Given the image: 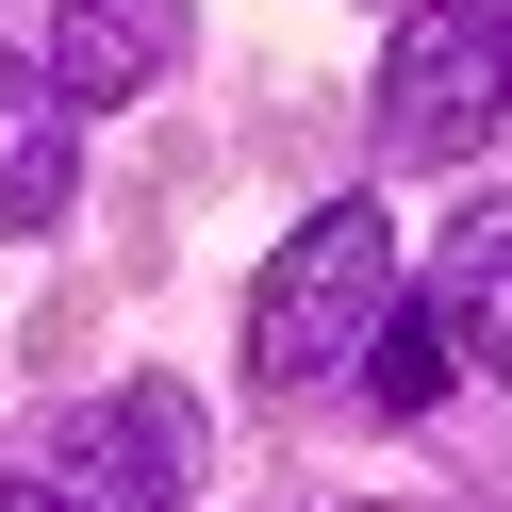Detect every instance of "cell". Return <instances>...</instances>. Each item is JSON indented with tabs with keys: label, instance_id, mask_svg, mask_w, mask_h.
I'll return each instance as SVG.
<instances>
[{
	"label": "cell",
	"instance_id": "obj_1",
	"mask_svg": "<svg viewBox=\"0 0 512 512\" xmlns=\"http://www.w3.org/2000/svg\"><path fill=\"white\" fill-rule=\"evenodd\" d=\"M496 100H512V17L496 0H446V17H413V34L380 50V133H397L413 166L496 149Z\"/></svg>",
	"mask_w": 512,
	"mask_h": 512
},
{
	"label": "cell",
	"instance_id": "obj_2",
	"mask_svg": "<svg viewBox=\"0 0 512 512\" xmlns=\"http://www.w3.org/2000/svg\"><path fill=\"white\" fill-rule=\"evenodd\" d=\"M380 281H397V232H380V199H331L298 248H281L265 314H248V380H314L347 331L380 314Z\"/></svg>",
	"mask_w": 512,
	"mask_h": 512
},
{
	"label": "cell",
	"instance_id": "obj_3",
	"mask_svg": "<svg viewBox=\"0 0 512 512\" xmlns=\"http://www.w3.org/2000/svg\"><path fill=\"white\" fill-rule=\"evenodd\" d=\"M182 463H199L182 397H100L67 430V463H50V496L67 512H182Z\"/></svg>",
	"mask_w": 512,
	"mask_h": 512
},
{
	"label": "cell",
	"instance_id": "obj_4",
	"mask_svg": "<svg viewBox=\"0 0 512 512\" xmlns=\"http://www.w3.org/2000/svg\"><path fill=\"white\" fill-rule=\"evenodd\" d=\"M430 314L463 331V364H479V380H512V199H479L463 232H446V265H430Z\"/></svg>",
	"mask_w": 512,
	"mask_h": 512
},
{
	"label": "cell",
	"instance_id": "obj_5",
	"mask_svg": "<svg viewBox=\"0 0 512 512\" xmlns=\"http://www.w3.org/2000/svg\"><path fill=\"white\" fill-rule=\"evenodd\" d=\"M83 199V149H67V83H17L0 67V232H50Z\"/></svg>",
	"mask_w": 512,
	"mask_h": 512
},
{
	"label": "cell",
	"instance_id": "obj_6",
	"mask_svg": "<svg viewBox=\"0 0 512 512\" xmlns=\"http://www.w3.org/2000/svg\"><path fill=\"white\" fill-rule=\"evenodd\" d=\"M149 67H166V0H67L50 17V83L67 100H149Z\"/></svg>",
	"mask_w": 512,
	"mask_h": 512
},
{
	"label": "cell",
	"instance_id": "obj_7",
	"mask_svg": "<svg viewBox=\"0 0 512 512\" xmlns=\"http://www.w3.org/2000/svg\"><path fill=\"white\" fill-rule=\"evenodd\" d=\"M364 380H380V413H446V380H463V331H446V314H397Z\"/></svg>",
	"mask_w": 512,
	"mask_h": 512
},
{
	"label": "cell",
	"instance_id": "obj_8",
	"mask_svg": "<svg viewBox=\"0 0 512 512\" xmlns=\"http://www.w3.org/2000/svg\"><path fill=\"white\" fill-rule=\"evenodd\" d=\"M0 512H67V496H50V479H0Z\"/></svg>",
	"mask_w": 512,
	"mask_h": 512
},
{
	"label": "cell",
	"instance_id": "obj_9",
	"mask_svg": "<svg viewBox=\"0 0 512 512\" xmlns=\"http://www.w3.org/2000/svg\"><path fill=\"white\" fill-rule=\"evenodd\" d=\"M496 17H512V0H496Z\"/></svg>",
	"mask_w": 512,
	"mask_h": 512
}]
</instances>
